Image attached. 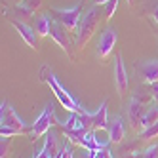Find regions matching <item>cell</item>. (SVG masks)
<instances>
[{
  "label": "cell",
  "mask_w": 158,
  "mask_h": 158,
  "mask_svg": "<svg viewBox=\"0 0 158 158\" xmlns=\"http://www.w3.org/2000/svg\"><path fill=\"white\" fill-rule=\"evenodd\" d=\"M10 23H12V27L19 32V36L25 40V44L29 48L38 50V32L35 31V27L23 23V21H17V19H10Z\"/></svg>",
  "instance_id": "30bf717a"
},
{
  "label": "cell",
  "mask_w": 158,
  "mask_h": 158,
  "mask_svg": "<svg viewBox=\"0 0 158 158\" xmlns=\"http://www.w3.org/2000/svg\"><path fill=\"white\" fill-rule=\"evenodd\" d=\"M61 158H74V154H73V149H71V145H69V143H65V145H63Z\"/></svg>",
  "instance_id": "d4e9b609"
},
{
  "label": "cell",
  "mask_w": 158,
  "mask_h": 158,
  "mask_svg": "<svg viewBox=\"0 0 158 158\" xmlns=\"http://www.w3.org/2000/svg\"><path fill=\"white\" fill-rule=\"evenodd\" d=\"M40 80L46 82V84L50 86V89L53 92L55 99L59 101V105H61L65 110H69V112H84V110H86L69 92H67V88H63V86L59 84V80L55 78V74L52 73V69H50L48 65H44L42 69H40Z\"/></svg>",
  "instance_id": "6da1fadb"
},
{
  "label": "cell",
  "mask_w": 158,
  "mask_h": 158,
  "mask_svg": "<svg viewBox=\"0 0 158 158\" xmlns=\"http://www.w3.org/2000/svg\"><path fill=\"white\" fill-rule=\"evenodd\" d=\"M139 137H141L143 141H149V139L158 137V122L152 124V126H149V128H145V130H141V131H139Z\"/></svg>",
  "instance_id": "d6986e66"
},
{
  "label": "cell",
  "mask_w": 158,
  "mask_h": 158,
  "mask_svg": "<svg viewBox=\"0 0 158 158\" xmlns=\"http://www.w3.org/2000/svg\"><path fill=\"white\" fill-rule=\"evenodd\" d=\"M122 158H139V152H124Z\"/></svg>",
  "instance_id": "f1b7e54d"
},
{
  "label": "cell",
  "mask_w": 158,
  "mask_h": 158,
  "mask_svg": "<svg viewBox=\"0 0 158 158\" xmlns=\"http://www.w3.org/2000/svg\"><path fill=\"white\" fill-rule=\"evenodd\" d=\"M92 130L99 131V130H109V112H107V101L99 105V109L95 112H92Z\"/></svg>",
  "instance_id": "4fadbf2b"
},
{
  "label": "cell",
  "mask_w": 158,
  "mask_h": 158,
  "mask_svg": "<svg viewBox=\"0 0 158 158\" xmlns=\"http://www.w3.org/2000/svg\"><path fill=\"white\" fill-rule=\"evenodd\" d=\"M156 122H158V105L149 107V109L145 110V114H143V118H141V130L152 126V124H156Z\"/></svg>",
  "instance_id": "ac0fdd59"
},
{
  "label": "cell",
  "mask_w": 158,
  "mask_h": 158,
  "mask_svg": "<svg viewBox=\"0 0 158 158\" xmlns=\"http://www.w3.org/2000/svg\"><path fill=\"white\" fill-rule=\"evenodd\" d=\"M0 126L19 130L21 133H29L31 131L27 128V124L23 122V118L14 110V107L10 105L8 101H2V105H0Z\"/></svg>",
  "instance_id": "277c9868"
},
{
  "label": "cell",
  "mask_w": 158,
  "mask_h": 158,
  "mask_svg": "<svg viewBox=\"0 0 158 158\" xmlns=\"http://www.w3.org/2000/svg\"><path fill=\"white\" fill-rule=\"evenodd\" d=\"M95 158H114V154H112L107 147L105 149H99V151H95Z\"/></svg>",
  "instance_id": "cb8c5ba5"
},
{
  "label": "cell",
  "mask_w": 158,
  "mask_h": 158,
  "mask_svg": "<svg viewBox=\"0 0 158 158\" xmlns=\"http://www.w3.org/2000/svg\"><path fill=\"white\" fill-rule=\"evenodd\" d=\"M40 6H42V0H21V2H17L15 10L21 15H32Z\"/></svg>",
  "instance_id": "e0dca14e"
},
{
  "label": "cell",
  "mask_w": 158,
  "mask_h": 158,
  "mask_svg": "<svg viewBox=\"0 0 158 158\" xmlns=\"http://www.w3.org/2000/svg\"><path fill=\"white\" fill-rule=\"evenodd\" d=\"M52 15L42 14L35 19V31L38 32V36H50V27H52Z\"/></svg>",
  "instance_id": "2e32d148"
},
{
  "label": "cell",
  "mask_w": 158,
  "mask_h": 158,
  "mask_svg": "<svg viewBox=\"0 0 158 158\" xmlns=\"http://www.w3.org/2000/svg\"><path fill=\"white\" fill-rule=\"evenodd\" d=\"M82 158H95V151H88V149H84Z\"/></svg>",
  "instance_id": "83f0119b"
},
{
  "label": "cell",
  "mask_w": 158,
  "mask_h": 158,
  "mask_svg": "<svg viewBox=\"0 0 158 158\" xmlns=\"http://www.w3.org/2000/svg\"><path fill=\"white\" fill-rule=\"evenodd\" d=\"M107 2H109V0H94L95 6H103V4H107Z\"/></svg>",
  "instance_id": "f546056e"
},
{
  "label": "cell",
  "mask_w": 158,
  "mask_h": 158,
  "mask_svg": "<svg viewBox=\"0 0 158 158\" xmlns=\"http://www.w3.org/2000/svg\"><path fill=\"white\" fill-rule=\"evenodd\" d=\"M53 124H59V120L55 118L53 107L52 105H46V107H44V110L36 116V120L32 122V126H31V131H29L31 141H36V139L42 137V135H46L52 130Z\"/></svg>",
  "instance_id": "3957f363"
},
{
  "label": "cell",
  "mask_w": 158,
  "mask_h": 158,
  "mask_svg": "<svg viewBox=\"0 0 158 158\" xmlns=\"http://www.w3.org/2000/svg\"><path fill=\"white\" fill-rule=\"evenodd\" d=\"M151 19H152V21H154V23L158 25V6H156V8L152 10V12H151Z\"/></svg>",
  "instance_id": "4316f807"
},
{
  "label": "cell",
  "mask_w": 158,
  "mask_h": 158,
  "mask_svg": "<svg viewBox=\"0 0 158 158\" xmlns=\"http://www.w3.org/2000/svg\"><path fill=\"white\" fill-rule=\"evenodd\" d=\"M135 71L139 74V80L145 84H156L158 82V59H147L135 65Z\"/></svg>",
  "instance_id": "9c48e42d"
},
{
  "label": "cell",
  "mask_w": 158,
  "mask_h": 158,
  "mask_svg": "<svg viewBox=\"0 0 158 158\" xmlns=\"http://www.w3.org/2000/svg\"><path fill=\"white\" fill-rule=\"evenodd\" d=\"M114 84H116L118 95L124 97L128 92V73H126V67H124L122 55H116V61H114Z\"/></svg>",
  "instance_id": "8fae6325"
},
{
  "label": "cell",
  "mask_w": 158,
  "mask_h": 158,
  "mask_svg": "<svg viewBox=\"0 0 158 158\" xmlns=\"http://www.w3.org/2000/svg\"><path fill=\"white\" fill-rule=\"evenodd\" d=\"M143 158H158V145H151L149 149L143 152Z\"/></svg>",
  "instance_id": "7402d4cb"
},
{
  "label": "cell",
  "mask_w": 158,
  "mask_h": 158,
  "mask_svg": "<svg viewBox=\"0 0 158 158\" xmlns=\"http://www.w3.org/2000/svg\"><path fill=\"white\" fill-rule=\"evenodd\" d=\"M149 92H151V97L154 99V103L158 105V82H156V84H151V88H149Z\"/></svg>",
  "instance_id": "484cf974"
},
{
  "label": "cell",
  "mask_w": 158,
  "mask_h": 158,
  "mask_svg": "<svg viewBox=\"0 0 158 158\" xmlns=\"http://www.w3.org/2000/svg\"><path fill=\"white\" fill-rule=\"evenodd\" d=\"M97 23H99V8L94 4L80 17V23H78V27L74 31V46H76V50H80V52L84 50V46L89 42V38L94 36Z\"/></svg>",
  "instance_id": "7a4b0ae2"
},
{
  "label": "cell",
  "mask_w": 158,
  "mask_h": 158,
  "mask_svg": "<svg viewBox=\"0 0 158 158\" xmlns=\"http://www.w3.org/2000/svg\"><path fill=\"white\" fill-rule=\"evenodd\" d=\"M116 40H118V35H116V31L112 27H107L103 32H101V36L97 40V53H99L101 59H107L110 55V52L116 46Z\"/></svg>",
  "instance_id": "ba28073f"
},
{
  "label": "cell",
  "mask_w": 158,
  "mask_h": 158,
  "mask_svg": "<svg viewBox=\"0 0 158 158\" xmlns=\"http://www.w3.org/2000/svg\"><path fill=\"white\" fill-rule=\"evenodd\" d=\"M101 8H103V14H105V17H107V19H110L112 15H114L116 8H118V0H109V2H107V4H103Z\"/></svg>",
  "instance_id": "ffe728a7"
},
{
  "label": "cell",
  "mask_w": 158,
  "mask_h": 158,
  "mask_svg": "<svg viewBox=\"0 0 158 158\" xmlns=\"http://www.w3.org/2000/svg\"><path fill=\"white\" fill-rule=\"evenodd\" d=\"M143 99L135 94V95H131V99H130V103H128V120H130V124L133 128H139L141 126V118H143V114H145V110H143Z\"/></svg>",
  "instance_id": "7c38bea8"
},
{
  "label": "cell",
  "mask_w": 158,
  "mask_h": 158,
  "mask_svg": "<svg viewBox=\"0 0 158 158\" xmlns=\"http://www.w3.org/2000/svg\"><path fill=\"white\" fill-rule=\"evenodd\" d=\"M109 143H120L122 139H124V135H126V126H124V120H122V116H114L110 120V124H109Z\"/></svg>",
  "instance_id": "5bb4252c"
},
{
  "label": "cell",
  "mask_w": 158,
  "mask_h": 158,
  "mask_svg": "<svg viewBox=\"0 0 158 158\" xmlns=\"http://www.w3.org/2000/svg\"><path fill=\"white\" fill-rule=\"evenodd\" d=\"M69 29H67L63 23H59L57 19H52V27H50V36L57 42V46L69 55V59H74V53H73V40L69 36Z\"/></svg>",
  "instance_id": "5b68a950"
},
{
  "label": "cell",
  "mask_w": 158,
  "mask_h": 158,
  "mask_svg": "<svg viewBox=\"0 0 158 158\" xmlns=\"http://www.w3.org/2000/svg\"><path fill=\"white\" fill-rule=\"evenodd\" d=\"M0 135H2V137H14V135H21V131L19 130H14V128L0 126Z\"/></svg>",
  "instance_id": "44dd1931"
},
{
  "label": "cell",
  "mask_w": 158,
  "mask_h": 158,
  "mask_svg": "<svg viewBox=\"0 0 158 158\" xmlns=\"http://www.w3.org/2000/svg\"><path fill=\"white\" fill-rule=\"evenodd\" d=\"M52 14L71 32H74L78 23H80V4H74L71 8H52Z\"/></svg>",
  "instance_id": "8992f818"
},
{
  "label": "cell",
  "mask_w": 158,
  "mask_h": 158,
  "mask_svg": "<svg viewBox=\"0 0 158 158\" xmlns=\"http://www.w3.org/2000/svg\"><path fill=\"white\" fill-rule=\"evenodd\" d=\"M10 139H12V137H2V145H0V152H2V158H6V156H8Z\"/></svg>",
  "instance_id": "603a6c76"
},
{
  "label": "cell",
  "mask_w": 158,
  "mask_h": 158,
  "mask_svg": "<svg viewBox=\"0 0 158 158\" xmlns=\"http://www.w3.org/2000/svg\"><path fill=\"white\" fill-rule=\"evenodd\" d=\"M107 145H109V143H101V141H97L94 130H88V131L82 135V137H80V141H78V147L88 149V151H99V149H105Z\"/></svg>",
  "instance_id": "9a60e30c"
},
{
  "label": "cell",
  "mask_w": 158,
  "mask_h": 158,
  "mask_svg": "<svg viewBox=\"0 0 158 158\" xmlns=\"http://www.w3.org/2000/svg\"><path fill=\"white\" fill-rule=\"evenodd\" d=\"M59 126L63 130H73V131H88L92 130V112H71L69 118L65 122H59Z\"/></svg>",
  "instance_id": "52a82bcc"
},
{
  "label": "cell",
  "mask_w": 158,
  "mask_h": 158,
  "mask_svg": "<svg viewBox=\"0 0 158 158\" xmlns=\"http://www.w3.org/2000/svg\"><path fill=\"white\" fill-rule=\"evenodd\" d=\"M17 2H21V0H17Z\"/></svg>",
  "instance_id": "4dcf8cb0"
}]
</instances>
